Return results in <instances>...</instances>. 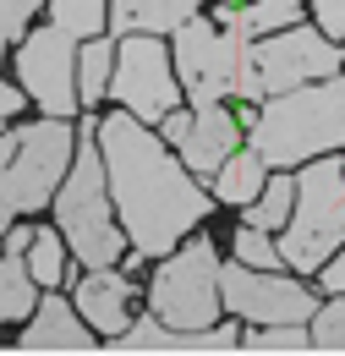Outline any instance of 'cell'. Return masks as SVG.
<instances>
[{"mask_svg":"<svg viewBox=\"0 0 345 356\" xmlns=\"http://www.w3.org/2000/svg\"><path fill=\"white\" fill-rule=\"evenodd\" d=\"M99 154H104V176L115 186V209H121V220H127L143 258L170 252L209 214L203 192L186 181V170L131 115H104L99 121Z\"/></svg>","mask_w":345,"mask_h":356,"instance_id":"1","label":"cell"},{"mask_svg":"<svg viewBox=\"0 0 345 356\" xmlns=\"http://www.w3.org/2000/svg\"><path fill=\"white\" fill-rule=\"evenodd\" d=\"M252 148L268 165H296L307 154L345 148V83L280 93L252 127Z\"/></svg>","mask_w":345,"mask_h":356,"instance_id":"2","label":"cell"},{"mask_svg":"<svg viewBox=\"0 0 345 356\" xmlns=\"http://www.w3.org/2000/svg\"><path fill=\"white\" fill-rule=\"evenodd\" d=\"M252 33L241 28H225V22H181L175 28V66H181V83L192 93V104H219L225 93L236 99H263V77H258V60L247 49Z\"/></svg>","mask_w":345,"mask_h":356,"instance_id":"3","label":"cell"},{"mask_svg":"<svg viewBox=\"0 0 345 356\" xmlns=\"http://www.w3.org/2000/svg\"><path fill=\"white\" fill-rule=\"evenodd\" d=\"M104 154H99V137L77 148V170L66 181L61 203H55V220L72 236V252L83 264L104 268L121 258V236H115V214H110V197H104Z\"/></svg>","mask_w":345,"mask_h":356,"instance_id":"4","label":"cell"},{"mask_svg":"<svg viewBox=\"0 0 345 356\" xmlns=\"http://www.w3.org/2000/svg\"><path fill=\"white\" fill-rule=\"evenodd\" d=\"M345 241V165H312L296 181V214L280 241V258L296 268H323V258Z\"/></svg>","mask_w":345,"mask_h":356,"instance_id":"5","label":"cell"},{"mask_svg":"<svg viewBox=\"0 0 345 356\" xmlns=\"http://www.w3.org/2000/svg\"><path fill=\"white\" fill-rule=\"evenodd\" d=\"M66 159H72V127L61 115L22 127L17 154L0 165V225H11V214H33L55 192V176L66 170Z\"/></svg>","mask_w":345,"mask_h":356,"instance_id":"6","label":"cell"},{"mask_svg":"<svg viewBox=\"0 0 345 356\" xmlns=\"http://www.w3.org/2000/svg\"><path fill=\"white\" fill-rule=\"evenodd\" d=\"M154 312L175 323V329H209L219 312V268H214V241L203 236V241H192V247H181L170 264L154 274Z\"/></svg>","mask_w":345,"mask_h":356,"instance_id":"7","label":"cell"},{"mask_svg":"<svg viewBox=\"0 0 345 356\" xmlns=\"http://www.w3.org/2000/svg\"><path fill=\"white\" fill-rule=\"evenodd\" d=\"M72 39L77 33L66 28H44V33H28V44L17 55V77L49 115H72L83 104V93L72 88Z\"/></svg>","mask_w":345,"mask_h":356,"instance_id":"8","label":"cell"},{"mask_svg":"<svg viewBox=\"0 0 345 356\" xmlns=\"http://www.w3.org/2000/svg\"><path fill=\"white\" fill-rule=\"evenodd\" d=\"M115 93L127 99L131 115L143 121H165L175 110V83H170V60L159 39H127L121 60H115Z\"/></svg>","mask_w":345,"mask_h":356,"instance_id":"9","label":"cell"},{"mask_svg":"<svg viewBox=\"0 0 345 356\" xmlns=\"http://www.w3.org/2000/svg\"><path fill=\"white\" fill-rule=\"evenodd\" d=\"M252 60H258L263 88H280V93H291V83H307V77H329L340 66L335 44L312 28H280L274 39H263L252 49Z\"/></svg>","mask_w":345,"mask_h":356,"instance_id":"10","label":"cell"},{"mask_svg":"<svg viewBox=\"0 0 345 356\" xmlns=\"http://www.w3.org/2000/svg\"><path fill=\"white\" fill-rule=\"evenodd\" d=\"M219 291H225V302L241 312V318H252V323H302L307 312H312V296H307L302 285H291V280H274V274H258L252 264H236L219 274Z\"/></svg>","mask_w":345,"mask_h":356,"instance_id":"11","label":"cell"},{"mask_svg":"<svg viewBox=\"0 0 345 356\" xmlns=\"http://www.w3.org/2000/svg\"><path fill=\"white\" fill-rule=\"evenodd\" d=\"M110 351H236V329H225V323L175 329V323H159V312H154V318H143L137 329H127Z\"/></svg>","mask_w":345,"mask_h":356,"instance_id":"12","label":"cell"},{"mask_svg":"<svg viewBox=\"0 0 345 356\" xmlns=\"http://www.w3.org/2000/svg\"><path fill=\"white\" fill-rule=\"evenodd\" d=\"M181 148H186V165L192 170H225V159H230V148H236V115L225 110V104H198V115H192V127L181 137Z\"/></svg>","mask_w":345,"mask_h":356,"instance_id":"13","label":"cell"},{"mask_svg":"<svg viewBox=\"0 0 345 356\" xmlns=\"http://www.w3.org/2000/svg\"><path fill=\"white\" fill-rule=\"evenodd\" d=\"M22 351H93V340H88V329L72 318L66 302H44L39 318L28 323V334H22Z\"/></svg>","mask_w":345,"mask_h":356,"instance_id":"14","label":"cell"},{"mask_svg":"<svg viewBox=\"0 0 345 356\" xmlns=\"http://www.w3.org/2000/svg\"><path fill=\"white\" fill-rule=\"evenodd\" d=\"M77 302H83V318L93 329H104V334H115L121 323H127V302H131V280L121 274H88L83 285H77Z\"/></svg>","mask_w":345,"mask_h":356,"instance_id":"15","label":"cell"},{"mask_svg":"<svg viewBox=\"0 0 345 356\" xmlns=\"http://www.w3.org/2000/svg\"><path fill=\"white\" fill-rule=\"evenodd\" d=\"M203 0H115V33H170L181 22H192Z\"/></svg>","mask_w":345,"mask_h":356,"instance_id":"16","label":"cell"},{"mask_svg":"<svg viewBox=\"0 0 345 356\" xmlns=\"http://www.w3.org/2000/svg\"><path fill=\"white\" fill-rule=\"evenodd\" d=\"M219 22L225 28H241V33H280V28H296V0H252L247 11L241 6H225Z\"/></svg>","mask_w":345,"mask_h":356,"instance_id":"17","label":"cell"},{"mask_svg":"<svg viewBox=\"0 0 345 356\" xmlns=\"http://www.w3.org/2000/svg\"><path fill=\"white\" fill-rule=\"evenodd\" d=\"M33 307V264H22V252L0 258V323L6 318H28Z\"/></svg>","mask_w":345,"mask_h":356,"instance_id":"18","label":"cell"},{"mask_svg":"<svg viewBox=\"0 0 345 356\" xmlns=\"http://www.w3.org/2000/svg\"><path fill=\"white\" fill-rule=\"evenodd\" d=\"M263 165H268V159H263L258 148L225 159V170H219V197H225V203H252L263 192Z\"/></svg>","mask_w":345,"mask_h":356,"instance_id":"19","label":"cell"},{"mask_svg":"<svg viewBox=\"0 0 345 356\" xmlns=\"http://www.w3.org/2000/svg\"><path fill=\"white\" fill-rule=\"evenodd\" d=\"M104 88H110V44H88L77 60V93H83V104H99Z\"/></svg>","mask_w":345,"mask_h":356,"instance_id":"20","label":"cell"},{"mask_svg":"<svg viewBox=\"0 0 345 356\" xmlns=\"http://www.w3.org/2000/svg\"><path fill=\"white\" fill-rule=\"evenodd\" d=\"M55 28H66V33H99L104 28V0H55Z\"/></svg>","mask_w":345,"mask_h":356,"instance_id":"21","label":"cell"},{"mask_svg":"<svg viewBox=\"0 0 345 356\" xmlns=\"http://www.w3.org/2000/svg\"><path fill=\"white\" fill-rule=\"evenodd\" d=\"M252 225L258 230H274V225H291V176L268 181L258 192V209H252Z\"/></svg>","mask_w":345,"mask_h":356,"instance_id":"22","label":"cell"},{"mask_svg":"<svg viewBox=\"0 0 345 356\" xmlns=\"http://www.w3.org/2000/svg\"><path fill=\"white\" fill-rule=\"evenodd\" d=\"M236 258H241V264H252V268H274V264H285V258L268 247V236H263L258 225H241V230H236Z\"/></svg>","mask_w":345,"mask_h":356,"instance_id":"23","label":"cell"},{"mask_svg":"<svg viewBox=\"0 0 345 356\" xmlns=\"http://www.w3.org/2000/svg\"><path fill=\"white\" fill-rule=\"evenodd\" d=\"M247 351H312V340H307L296 323H268L263 334L247 340Z\"/></svg>","mask_w":345,"mask_h":356,"instance_id":"24","label":"cell"},{"mask_svg":"<svg viewBox=\"0 0 345 356\" xmlns=\"http://www.w3.org/2000/svg\"><path fill=\"white\" fill-rule=\"evenodd\" d=\"M312 346L318 351H345V302L318 312V323H312Z\"/></svg>","mask_w":345,"mask_h":356,"instance_id":"25","label":"cell"},{"mask_svg":"<svg viewBox=\"0 0 345 356\" xmlns=\"http://www.w3.org/2000/svg\"><path fill=\"white\" fill-rule=\"evenodd\" d=\"M61 274H66L61 241H55V236H33V280H39V285H55Z\"/></svg>","mask_w":345,"mask_h":356,"instance_id":"26","label":"cell"},{"mask_svg":"<svg viewBox=\"0 0 345 356\" xmlns=\"http://www.w3.org/2000/svg\"><path fill=\"white\" fill-rule=\"evenodd\" d=\"M39 11V0H0V44L28 33V17Z\"/></svg>","mask_w":345,"mask_h":356,"instance_id":"27","label":"cell"},{"mask_svg":"<svg viewBox=\"0 0 345 356\" xmlns=\"http://www.w3.org/2000/svg\"><path fill=\"white\" fill-rule=\"evenodd\" d=\"M318 28L345 39V0H318Z\"/></svg>","mask_w":345,"mask_h":356,"instance_id":"28","label":"cell"},{"mask_svg":"<svg viewBox=\"0 0 345 356\" xmlns=\"http://www.w3.org/2000/svg\"><path fill=\"white\" fill-rule=\"evenodd\" d=\"M186 127H192V115H186V110H170V115H165V127H159V132L170 137V143H181V137H186Z\"/></svg>","mask_w":345,"mask_h":356,"instance_id":"29","label":"cell"},{"mask_svg":"<svg viewBox=\"0 0 345 356\" xmlns=\"http://www.w3.org/2000/svg\"><path fill=\"white\" fill-rule=\"evenodd\" d=\"M323 285H329V291H345V258H335V264L323 268Z\"/></svg>","mask_w":345,"mask_h":356,"instance_id":"30","label":"cell"},{"mask_svg":"<svg viewBox=\"0 0 345 356\" xmlns=\"http://www.w3.org/2000/svg\"><path fill=\"white\" fill-rule=\"evenodd\" d=\"M17 104H22V93H17V88H6V83H0V115H17Z\"/></svg>","mask_w":345,"mask_h":356,"instance_id":"31","label":"cell"},{"mask_svg":"<svg viewBox=\"0 0 345 356\" xmlns=\"http://www.w3.org/2000/svg\"><path fill=\"white\" fill-rule=\"evenodd\" d=\"M28 247H33L28 230H11V236H6V252H28Z\"/></svg>","mask_w":345,"mask_h":356,"instance_id":"32","label":"cell"},{"mask_svg":"<svg viewBox=\"0 0 345 356\" xmlns=\"http://www.w3.org/2000/svg\"><path fill=\"white\" fill-rule=\"evenodd\" d=\"M11 154H17V137H6V143H0V165H6Z\"/></svg>","mask_w":345,"mask_h":356,"instance_id":"33","label":"cell"},{"mask_svg":"<svg viewBox=\"0 0 345 356\" xmlns=\"http://www.w3.org/2000/svg\"><path fill=\"white\" fill-rule=\"evenodd\" d=\"M0 258H6V247H0Z\"/></svg>","mask_w":345,"mask_h":356,"instance_id":"34","label":"cell"},{"mask_svg":"<svg viewBox=\"0 0 345 356\" xmlns=\"http://www.w3.org/2000/svg\"><path fill=\"white\" fill-rule=\"evenodd\" d=\"M225 6H236V0H225Z\"/></svg>","mask_w":345,"mask_h":356,"instance_id":"35","label":"cell"}]
</instances>
